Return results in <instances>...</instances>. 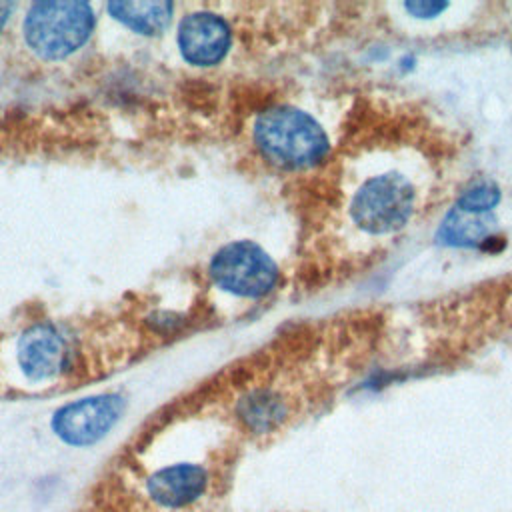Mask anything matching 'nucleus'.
Segmentation results:
<instances>
[{"label":"nucleus","instance_id":"nucleus-6","mask_svg":"<svg viewBox=\"0 0 512 512\" xmlns=\"http://www.w3.org/2000/svg\"><path fill=\"white\" fill-rule=\"evenodd\" d=\"M124 412L116 394H98L64 404L52 418L54 434L70 446H92L102 440Z\"/></svg>","mask_w":512,"mask_h":512},{"label":"nucleus","instance_id":"nucleus-11","mask_svg":"<svg viewBox=\"0 0 512 512\" xmlns=\"http://www.w3.org/2000/svg\"><path fill=\"white\" fill-rule=\"evenodd\" d=\"M494 236V220L488 214H470L454 208L440 224L438 240L448 246H482Z\"/></svg>","mask_w":512,"mask_h":512},{"label":"nucleus","instance_id":"nucleus-14","mask_svg":"<svg viewBox=\"0 0 512 512\" xmlns=\"http://www.w3.org/2000/svg\"><path fill=\"white\" fill-rule=\"evenodd\" d=\"M12 4H8V2H0V32L4 30V26H6V22H8V18H10V12H12Z\"/></svg>","mask_w":512,"mask_h":512},{"label":"nucleus","instance_id":"nucleus-7","mask_svg":"<svg viewBox=\"0 0 512 512\" xmlns=\"http://www.w3.org/2000/svg\"><path fill=\"white\" fill-rule=\"evenodd\" d=\"M210 486V472L196 462L166 464L144 480V496L158 508L180 510L196 504Z\"/></svg>","mask_w":512,"mask_h":512},{"label":"nucleus","instance_id":"nucleus-8","mask_svg":"<svg viewBox=\"0 0 512 512\" xmlns=\"http://www.w3.org/2000/svg\"><path fill=\"white\" fill-rule=\"evenodd\" d=\"M178 48L194 66L218 64L230 48V26L214 12H192L178 26Z\"/></svg>","mask_w":512,"mask_h":512},{"label":"nucleus","instance_id":"nucleus-10","mask_svg":"<svg viewBox=\"0 0 512 512\" xmlns=\"http://www.w3.org/2000/svg\"><path fill=\"white\" fill-rule=\"evenodd\" d=\"M108 12L136 34L154 36L162 32L172 16L170 2H110Z\"/></svg>","mask_w":512,"mask_h":512},{"label":"nucleus","instance_id":"nucleus-5","mask_svg":"<svg viewBox=\"0 0 512 512\" xmlns=\"http://www.w3.org/2000/svg\"><path fill=\"white\" fill-rule=\"evenodd\" d=\"M18 372L32 384H46L62 378L74 364L72 340L52 324L26 328L14 350Z\"/></svg>","mask_w":512,"mask_h":512},{"label":"nucleus","instance_id":"nucleus-9","mask_svg":"<svg viewBox=\"0 0 512 512\" xmlns=\"http://www.w3.org/2000/svg\"><path fill=\"white\" fill-rule=\"evenodd\" d=\"M288 414V400L268 386L246 390L236 402V416L240 424L256 436L276 432L286 422Z\"/></svg>","mask_w":512,"mask_h":512},{"label":"nucleus","instance_id":"nucleus-3","mask_svg":"<svg viewBox=\"0 0 512 512\" xmlns=\"http://www.w3.org/2000/svg\"><path fill=\"white\" fill-rule=\"evenodd\" d=\"M416 204V192L402 174H380L368 178L352 198L350 214L360 230L388 234L402 228Z\"/></svg>","mask_w":512,"mask_h":512},{"label":"nucleus","instance_id":"nucleus-1","mask_svg":"<svg viewBox=\"0 0 512 512\" xmlns=\"http://www.w3.org/2000/svg\"><path fill=\"white\" fill-rule=\"evenodd\" d=\"M260 154L280 168H308L330 150L324 128L306 112L292 106L266 108L254 124Z\"/></svg>","mask_w":512,"mask_h":512},{"label":"nucleus","instance_id":"nucleus-2","mask_svg":"<svg viewBox=\"0 0 512 512\" xmlns=\"http://www.w3.org/2000/svg\"><path fill=\"white\" fill-rule=\"evenodd\" d=\"M96 18L82 2H38L24 16V40L44 60H62L86 44Z\"/></svg>","mask_w":512,"mask_h":512},{"label":"nucleus","instance_id":"nucleus-12","mask_svg":"<svg viewBox=\"0 0 512 512\" xmlns=\"http://www.w3.org/2000/svg\"><path fill=\"white\" fill-rule=\"evenodd\" d=\"M500 202V188L490 180H480L460 192L456 208L470 214H488Z\"/></svg>","mask_w":512,"mask_h":512},{"label":"nucleus","instance_id":"nucleus-13","mask_svg":"<svg viewBox=\"0 0 512 512\" xmlns=\"http://www.w3.org/2000/svg\"><path fill=\"white\" fill-rule=\"evenodd\" d=\"M448 4L446 2H434V0H416V2H406L404 8L414 14L416 18H432L440 14Z\"/></svg>","mask_w":512,"mask_h":512},{"label":"nucleus","instance_id":"nucleus-4","mask_svg":"<svg viewBox=\"0 0 512 512\" xmlns=\"http://www.w3.org/2000/svg\"><path fill=\"white\" fill-rule=\"evenodd\" d=\"M210 276L218 288L236 296H264L278 282V266L254 242L238 240L222 246L212 262Z\"/></svg>","mask_w":512,"mask_h":512}]
</instances>
